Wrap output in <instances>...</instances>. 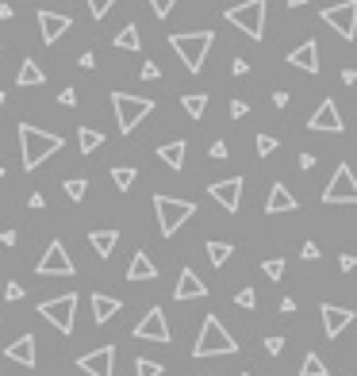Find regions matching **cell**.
Listing matches in <instances>:
<instances>
[{
    "label": "cell",
    "instance_id": "1",
    "mask_svg": "<svg viewBox=\"0 0 357 376\" xmlns=\"http://www.w3.org/2000/svg\"><path fill=\"white\" fill-rule=\"evenodd\" d=\"M20 161L23 169H39L46 158H54V154L62 150V138L54 135V130H39L31 123H20Z\"/></svg>",
    "mask_w": 357,
    "mask_h": 376
},
{
    "label": "cell",
    "instance_id": "2",
    "mask_svg": "<svg viewBox=\"0 0 357 376\" xmlns=\"http://www.w3.org/2000/svg\"><path fill=\"white\" fill-rule=\"evenodd\" d=\"M169 46H173L177 58L184 62V69L200 73L208 62V51L215 46V35L212 31H177V35H169Z\"/></svg>",
    "mask_w": 357,
    "mask_h": 376
},
{
    "label": "cell",
    "instance_id": "3",
    "mask_svg": "<svg viewBox=\"0 0 357 376\" xmlns=\"http://www.w3.org/2000/svg\"><path fill=\"white\" fill-rule=\"evenodd\" d=\"M223 354H238V342L219 323V315H208L204 326H200L196 346H192V357H223Z\"/></svg>",
    "mask_w": 357,
    "mask_h": 376
},
{
    "label": "cell",
    "instance_id": "4",
    "mask_svg": "<svg viewBox=\"0 0 357 376\" xmlns=\"http://www.w3.org/2000/svg\"><path fill=\"white\" fill-rule=\"evenodd\" d=\"M154 215H158V231L166 234V239H173V234L181 231L192 215H196V203H192V200H173V196L158 192V196H154Z\"/></svg>",
    "mask_w": 357,
    "mask_h": 376
},
{
    "label": "cell",
    "instance_id": "5",
    "mask_svg": "<svg viewBox=\"0 0 357 376\" xmlns=\"http://www.w3.org/2000/svg\"><path fill=\"white\" fill-rule=\"evenodd\" d=\"M112 108H116L119 130L131 135V130L154 112V100H150V96H131V93H112Z\"/></svg>",
    "mask_w": 357,
    "mask_h": 376
},
{
    "label": "cell",
    "instance_id": "6",
    "mask_svg": "<svg viewBox=\"0 0 357 376\" xmlns=\"http://www.w3.org/2000/svg\"><path fill=\"white\" fill-rule=\"evenodd\" d=\"M265 8H269V0H246V4L227 8L223 15H227V23H234L242 35H250L257 43V39L265 35Z\"/></svg>",
    "mask_w": 357,
    "mask_h": 376
},
{
    "label": "cell",
    "instance_id": "7",
    "mask_svg": "<svg viewBox=\"0 0 357 376\" xmlns=\"http://www.w3.org/2000/svg\"><path fill=\"white\" fill-rule=\"evenodd\" d=\"M39 315L46 323H54L58 334H73V318H77V292H66V296H54L39 304Z\"/></svg>",
    "mask_w": 357,
    "mask_h": 376
},
{
    "label": "cell",
    "instance_id": "8",
    "mask_svg": "<svg viewBox=\"0 0 357 376\" xmlns=\"http://www.w3.org/2000/svg\"><path fill=\"white\" fill-rule=\"evenodd\" d=\"M323 203H357V177H353L350 161H338L330 184L323 188Z\"/></svg>",
    "mask_w": 357,
    "mask_h": 376
},
{
    "label": "cell",
    "instance_id": "9",
    "mask_svg": "<svg viewBox=\"0 0 357 376\" xmlns=\"http://www.w3.org/2000/svg\"><path fill=\"white\" fill-rule=\"evenodd\" d=\"M323 23H327L330 31H338L346 43H353L357 39V0H342V4L323 8Z\"/></svg>",
    "mask_w": 357,
    "mask_h": 376
},
{
    "label": "cell",
    "instance_id": "10",
    "mask_svg": "<svg viewBox=\"0 0 357 376\" xmlns=\"http://www.w3.org/2000/svg\"><path fill=\"white\" fill-rule=\"evenodd\" d=\"M35 273H39V276H73V273H77V265H73V257L66 253V246L54 239L50 246H46L43 261L35 265Z\"/></svg>",
    "mask_w": 357,
    "mask_h": 376
},
{
    "label": "cell",
    "instance_id": "11",
    "mask_svg": "<svg viewBox=\"0 0 357 376\" xmlns=\"http://www.w3.org/2000/svg\"><path fill=\"white\" fill-rule=\"evenodd\" d=\"M135 338L139 342H161V346H169V323H166V311L161 307H150V311L142 315V323H135Z\"/></svg>",
    "mask_w": 357,
    "mask_h": 376
},
{
    "label": "cell",
    "instance_id": "12",
    "mask_svg": "<svg viewBox=\"0 0 357 376\" xmlns=\"http://www.w3.org/2000/svg\"><path fill=\"white\" fill-rule=\"evenodd\" d=\"M77 369L88 376H116V346H100L77 357Z\"/></svg>",
    "mask_w": 357,
    "mask_h": 376
},
{
    "label": "cell",
    "instance_id": "13",
    "mask_svg": "<svg viewBox=\"0 0 357 376\" xmlns=\"http://www.w3.org/2000/svg\"><path fill=\"white\" fill-rule=\"evenodd\" d=\"M307 130H330V135H342L346 123H342V112H338L335 96H327V100L315 108V116L307 119Z\"/></svg>",
    "mask_w": 357,
    "mask_h": 376
},
{
    "label": "cell",
    "instance_id": "14",
    "mask_svg": "<svg viewBox=\"0 0 357 376\" xmlns=\"http://www.w3.org/2000/svg\"><path fill=\"white\" fill-rule=\"evenodd\" d=\"M73 27V20L69 15H62V12H46V8H39V31H43V46H54L62 35Z\"/></svg>",
    "mask_w": 357,
    "mask_h": 376
},
{
    "label": "cell",
    "instance_id": "15",
    "mask_svg": "<svg viewBox=\"0 0 357 376\" xmlns=\"http://www.w3.org/2000/svg\"><path fill=\"white\" fill-rule=\"evenodd\" d=\"M208 192H212V200H219V208H227V211H238L242 208V177L215 181V184H208Z\"/></svg>",
    "mask_w": 357,
    "mask_h": 376
},
{
    "label": "cell",
    "instance_id": "16",
    "mask_svg": "<svg viewBox=\"0 0 357 376\" xmlns=\"http://www.w3.org/2000/svg\"><path fill=\"white\" fill-rule=\"evenodd\" d=\"M4 357L8 361H15V365H23V369H35V334H20L15 342H8L4 346Z\"/></svg>",
    "mask_w": 357,
    "mask_h": 376
},
{
    "label": "cell",
    "instance_id": "17",
    "mask_svg": "<svg viewBox=\"0 0 357 376\" xmlns=\"http://www.w3.org/2000/svg\"><path fill=\"white\" fill-rule=\"evenodd\" d=\"M319 315H323V330H327V338H338V334L353 323V311H350V307H335V304H323Z\"/></svg>",
    "mask_w": 357,
    "mask_h": 376
},
{
    "label": "cell",
    "instance_id": "18",
    "mask_svg": "<svg viewBox=\"0 0 357 376\" xmlns=\"http://www.w3.org/2000/svg\"><path fill=\"white\" fill-rule=\"evenodd\" d=\"M288 65H299V69H307L315 77V73H319V43H315V39H304L296 51H288Z\"/></svg>",
    "mask_w": 357,
    "mask_h": 376
},
{
    "label": "cell",
    "instance_id": "19",
    "mask_svg": "<svg viewBox=\"0 0 357 376\" xmlns=\"http://www.w3.org/2000/svg\"><path fill=\"white\" fill-rule=\"evenodd\" d=\"M173 296H177V300H204V296H208V284L196 276V269H181Z\"/></svg>",
    "mask_w": 357,
    "mask_h": 376
},
{
    "label": "cell",
    "instance_id": "20",
    "mask_svg": "<svg viewBox=\"0 0 357 376\" xmlns=\"http://www.w3.org/2000/svg\"><path fill=\"white\" fill-rule=\"evenodd\" d=\"M296 208H299V200H296V196H292L281 181L269 188V200H265V211H269V215H281V211H296Z\"/></svg>",
    "mask_w": 357,
    "mask_h": 376
},
{
    "label": "cell",
    "instance_id": "21",
    "mask_svg": "<svg viewBox=\"0 0 357 376\" xmlns=\"http://www.w3.org/2000/svg\"><path fill=\"white\" fill-rule=\"evenodd\" d=\"M154 276H158V265L150 261V253L135 250L131 265H127V281H154Z\"/></svg>",
    "mask_w": 357,
    "mask_h": 376
},
{
    "label": "cell",
    "instance_id": "22",
    "mask_svg": "<svg viewBox=\"0 0 357 376\" xmlns=\"http://www.w3.org/2000/svg\"><path fill=\"white\" fill-rule=\"evenodd\" d=\"M119 307H123V304H119V300L116 296H104V292H93V318H96V323H112V318H116L119 315Z\"/></svg>",
    "mask_w": 357,
    "mask_h": 376
},
{
    "label": "cell",
    "instance_id": "23",
    "mask_svg": "<svg viewBox=\"0 0 357 376\" xmlns=\"http://www.w3.org/2000/svg\"><path fill=\"white\" fill-rule=\"evenodd\" d=\"M184 154H189L184 138H169V142H161V146H158V158L166 161L169 169H184Z\"/></svg>",
    "mask_w": 357,
    "mask_h": 376
},
{
    "label": "cell",
    "instance_id": "24",
    "mask_svg": "<svg viewBox=\"0 0 357 376\" xmlns=\"http://www.w3.org/2000/svg\"><path fill=\"white\" fill-rule=\"evenodd\" d=\"M15 85H20V88L46 85V73H43V65H39L35 58H23V65H20V77H15Z\"/></svg>",
    "mask_w": 357,
    "mask_h": 376
},
{
    "label": "cell",
    "instance_id": "25",
    "mask_svg": "<svg viewBox=\"0 0 357 376\" xmlns=\"http://www.w3.org/2000/svg\"><path fill=\"white\" fill-rule=\"evenodd\" d=\"M88 242H93V250L100 253V257H112V250H116V242H119V231H88Z\"/></svg>",
    "mask_w": 357,
    "mask_h": 376
},
{
    "label": "cell",
    "instance_id": "26",
    "mask_svg": "<svg viewBox=\"0 0 357 376\" xmlns=\"http://www.w3.org/2000/svg\"><path fill=\"white\" fill-rule=\"evenodd\" d=\"M104 146V135L100 130H93V127H81L77 130V150L81 154H93V150H100Z\"/></svg>",
    "mask_w": 357,
    "mask_h": 376
},
{
    "label": "cell",
    "instance_id": "27",
    "mask_svg": "<svg viewBox=\"0 0 357 376\" xmlns=\"http://www.w3.org/2000/svg\"><path fill=\"white\" fill-rule=\"evenodd\" d=\"M231 253H234L231 242H208V261H212L215 269H223L227 261H231Z\"/></svg>",
    "mask_w": 357,
    "mask_h": 376
},
{
    "label": "cell",
    "instance_id": "28",
    "mask_svg": "<svg viewBox=\"0 0 357 376\" xmlns=\"http://www.w3.org/2000/svg\"><path fill=\"white\" fill-rule=\"evenodd\" d=\"M116 46H119V51H139V46H142V35H139V27H135V23H127V27L116 35Z\"/></svg>",
    "mask_w": 357,
    "mask_h": 376
},
{
    "label": "cell",
    "instance_id": "29",
    "mask_svg": "<svg viewBox=\"0 0 357 376\" xmlns=\"http://www.w3.org/2000/svg\"><path fill=\"white\" fill-rule=\"evenodd\" d=\"M135 177H139V169H131V166H116V169H112V184H116L119 192H127V188L135 184Z\"/></svg>",
    "mask_w": 357,
    "mask_h": 376
},
{
    "label": "cell",
    "instance_id": "30",
    "mask_svg": "<svg viewBox=\"0 0 357 376\" xmlns=\"http://www.w3.org/2000/svg\"><path fill=\"white\" fill-rule=\"evenodd\" d=\"M299 376H327V365H323V357H319V354H304Z\"/></svg>",
    "mask_w": 357,
    "mask_h": 376
},
{
    "label": "cell",
    "instance_id": "31",
    "mask_svg": "<svg viewBox=\"0 0 357 376\" xmlns=\"http://www.w3.org/2000/svg\"><path fill=\"white\" fill-rule=\"evenodd\" d=\"M181 108L189 112L192 119H200V116H204V108H208V96H204V93H196V96H181Z\"/></svg>",
    "mask_w": 357,
    "mask_h": 376
},
{
    "label": "cell",
    "instance_id": "32",
    "mask_svg": "<svg viewBox=\"0 0 357 376\" xmlns=\"http://www.w3.org/2000/svg\"><path fill=\"white\" fill-rule=\"evenodd\" d=\"M85 192H88V181H85V177H69V181H66V196H69L73 203L85 200Z\"/></svg>",
    "mask_w": 357,
    "mask_h": 376
},
{
    "label": "cell",
    "instance_id": "33",
    "mask_svg": "<svg viewBox=\"0 0 357 376\" xmlns=\"http://www.w3.org/2000/svg\"><path fill=\"white\" fill-rule=\"evenodd\" d=\"M262 273L269 276V281H281V276H285V261H281V257H269V261H262Z\"/></svg>",
    "mask_w": 357,
    "mask_h": 376
},
{
    "label": "cell",
    "instance_id": "34",
    "mask_svg": "<svg viewBox=\"0 0 357 376\" xmlns=\"http://www.w3.org/2000/svg\"><path fill=\"white\" fill-rule=\"evenodd\" d=\"M135 376H161V365L150 361V357H139L135 361Z\"/></svg>",
    "mask_w": 357,
    "mask_h": 376
},
{
    "label": "cell",
    "instance_id": "35",
    "mask_svg": "<svg viewBox=\"0 0 357 376\" xmlns=\"http://www.w3.org/2000/svg\"><path fill=\"white\" fill-rule=\"evenodd\" d=\"M85 4H88V12H93V20H104V15L116 8V0H85Z\"/></svg>",
    "mask_w": 357,
    "mask_h": 376
},
{
    "label": "cell",
    "instance_id": "36",
    "mask_svg": "<svg viewBox=\"0 0 357 376\" xmlns=\"http://www.w3.org/2000/svg\"><path fill=\"white\" fill-rule=\"evenodd\" d=\"M234 304L246 307V311H254V307H257V292H254V288H242L238 296H234Z\"/></svg>",
    "mask_w": 357,
    "mask_h": 376
},
{
    "label": "cell",
    "instance_id": "37",
    "mask_svg": "<svg viewBox=\"0 0 357 376\" xmlns=\"http://www.w3.org/2000/svg\"><path fill=\"white\" fill-rule=\"evenodd\" d=\"M273 150H277V138H273V135H257V158H269Z\"/></svg>",
    "mask_w": 357,
    "mask_h": 376
},
{
    "label": "cell",
    "instance_id": "38",
    "mask_svg": "<svg viewBox=\"0 0 357 376\" xmlns=\"http://www.w3.org/2000/svg\"><path fill=\"white\" fill-rule=\"evenodd\" d=\"M173 4H177V0H150V8H154V15H158V20H166V15L173 12Z\"/></svg>",
    "mask_w": 357,
    "mask_h": 376
},
{
    "label": "cell",
    "instance_id": "39",
    "mask_svg": "<svg viewBox=\"0 0 357 376\" xmlns=\"http://www.w3.org/2000/svg\"><path fill=\"white\" fill-rule=\"evenodd\" d=\"M281 349H285V338H281V334H269V338H265V354L277 357Z\"/></svg>",
    "mask_w": 357,
    "mask_h": 376
},
{
    "label": "cell",
    "instance_id": "40",
    "mask_svg": "<svg viewBox=\"0 0 357 376\" xmlns=\"http://www.w3.org/2000/svg\"><path fill=\"white\" fill-rule=\"evenodd\" d=\"M4 300H8V304H15V300H23V284L8 281V288H4Z\"/></svg>",
    "mask_w": 357,
    "mask_h": 376
},
{
    "label": "cell",
    "instance_id": "41",
    "mask_svg": "<svg viewBox=\"0 0 357 376\" xmlns=\"http://www.w3.org/2000/svg\"><path fill=\"white\" fill-rule=\"evenodd\" d=\"M58 104H62V108H77V93H73V88H62Z\"/></svg>",
    "mask_w": 357,
    "mask_h": 376
},
{
    "label": "cell",
    "instance_id": "42",
    "mask_svg": "<svg viewBox=\"0 0 357 376\" xmlns=\"http://www.w3.org/2000/svg\"><path fill=\"white\" fill-rule=\"evenodd\" d=\"M250 112V104L246 100H231V119H242Z\"/></svg>",
    "mask_w": 357,
    "mask_h": 376
},
{
    "label": "cell",
    "instance_id": "43",
    "mask_svg": "<svg viewBox=\"0 0 357 376\" xmlns=\"http://www.w3.org/2000/svg\"><path fill=\"white\" fill-rule=\"evenodd\" d=\"M231 69H234V77H246V73H250V62H246V58H234Z\"/></svg>",
    "mask_w": 357,
    "mask_h": 376
},
{
    "label": "cell",
    "instance_id": "44",
    "mask_svg": "<svg viewBox=\"0 0 357 376\" xmlns=\"http://www.w3.org/2000/svg\"><path fill=\"white\" fill-rule=\"evenodd\" d=\"M158 77H161V69H158L154 62H146V65H142V81H158Z\"/></svg>",
    "mask_w": 357,
    "mask_h": 376
},
{
    "label": "cell",
    "instance_id": "45",
    "mask_svg": "<svg viewBox=\"0 0 357 376\" xmlns=\"http://www.w3.org/2000/svg\"><path fill=\"white\" fill-rule=\"evenodd\" d=\"M27 208H35V211L46 208V196H43V192H31V196H27Z\"/></svg>",
    "mask_w": 357,
    "mask_h": 376
},
{
    "label": "cell",
    "instance_id": "46",
    "mask_svg": "<svg viewBox=\"0 0 357 376\" xmlns=\"http://www.w3.org/2000/svg\"><path fill=\"white\" fill-rule=\"evenodd\" d=\"M338 265H342V273H353L357 257H353V253H342V261H338Z\"/></svg>",
    "mask_w": 357,
    "mask_h": 376
},
{
    "label": "cell",
    "instance_id": "47",
    "mask_svg": "<svg viewBox=\"0 0 357 376\" xmlns=\"http://www.w3.org/2000/svg\"><path fill=\"white\" fill-rule=\"evenodd\" d=\"M299 253H304L307 261H315V257H319V246H315V242H304V250H299Z\"/></svg>",
    "mask_w": 357,
    "mask_h": 376
},
{
    "label": "cell",
    "instance_id": "48",
    "mask_svg": "<svg viewBox=\"0 0 357 376\" xmlns=\"http://www.w3.org/2000/svg\"><path fill=\"white\" fill-rule=\"evenodd\" d=\"M93 65H96V54L85 51V54H81V69H93Z\"/></svg>",
    "mask_w": 357,
    "mask_h": 376
},
{
    "label": "cell",
    "instance_id": "49",
    "mask_svg": "<svg viewBox=\"0 0 357 376\" xmlns=\"http://www.w3.org/2000/svg\"><path fill=\"white\" fill-rule=\"evenodd\" d=\"M227 154H231V150H227V142H212V158H227Z\"/></svg>",
    "mask_w": 357,
    "mask_h": 376
},
{
    "label": "cell",
    "instance_id": "50",
    "mask_svg": "<svg viewBox=\"0 0 357 376\" xmlns=\"http://www.w3.org/2000/svg\"><path fill=\"white\" fill-rule=\"evenodd\" d=\"M281 311H285V315H292V311H296V300H292V296H285V300H281Z\"/></svg>",
    "mask_w": 357,
    "mask_h": 376
},
{
    "label": "cell",
    "instance_id": "51",
    "mask_svg": "<svg viewBox=\"0 0 357 376\" xmlns=\"http://www.w3.org/2000/svg\"><path fill=\"white\" fill-rule=\"evenodd\" d=\"M315 166V154H299V169H311Z\"/></svg>",
    "mask_w": 357,
    "mask_h": 376
},
{
    "label": "cell",
    "instance_id": "52",
    "mask_svg": "<svg viewBox=\"0 0 357 376\" xmlns=\"http://www.w3.org/2000/svg\"><path fill=\"white\" fill-rule=\"evenodd\" d=\"M273 104H277V108H285V104H288V93H285V88H281V93H273Z\"/></svg>",
    "mask_w": 357,
    "mask_h": 376
},
{
    "label": "cell",
    "instance_id": "53",
    "mask_svg": "<svg viewBox=\"0 0 357 376\" xmlns=\"http://www.w3.org/2000/svg\"><path fill=\"white\" fill-rule=\"evenodd\" d=\"M12 15H15V12H12V4H0V20H12Z\"/></svg>",
    "mask_w": 357,
    "mask_h": 376
},
{
    "label": "cell",
    "instance_id": "54",
    "mask_svg": "<svg viewBox=\"0 0 357 376\" xmlns=\"http://www.w3.org/2000/svg\"><path fill=\"white\" fill-rule=\"evenodd\" d=\"M299 4H307V0H288V8H299Z\"/></svg>",
    "mask_w": 357,
    "mask_h": 376
},
{
    "label": "cell",
    "instance_id": "55",
    "mask_svg": "<svg viewBox=\"0 0 357 376\" xmlns=\"http://www.w3.org/2000/svg\"><path fill=\"white\" fill-rule=\"evenodd\" d=\"M0 108H4V93H0Z\"/></svg>",
    "mask_w": 357,
    "mask_h": 376
},
{
    "label": "cell",
    "instance_id": "56",
    "mask_svg": "<svg viewBox=\"0 0 357 376\" xmlns=\"http://www.w3.org/2000/svg\"><path fill=\"white\" fill-rule=\"evenodd\" d=\"M0 181H4V169H0Z\"/></svg>",
    "mask_w": 357,
    "mask_h": 376
},
{
    "label": "cell",
    "instance_id": "57",
    "mask_svg": "<svg viewBox=\"0 0 357 376\" xmlns=\"http://www.w3.org/2000/svg\"><path fill=\"white\" fill-rule=\"evenodd\" d=\"M242 376H250V372H242Z\"/></svg>",
    "mask_w": 357,
    "mask_h": 376
}]
</instances>
